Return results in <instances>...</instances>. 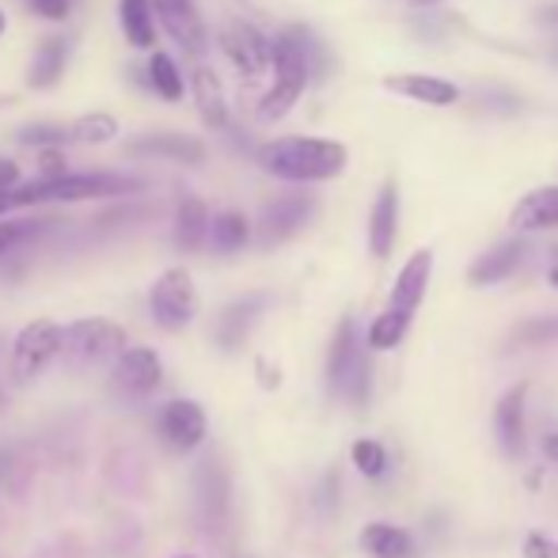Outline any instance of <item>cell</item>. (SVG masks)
I'll use <instances>...</instances> for the list:
<instances>
[{"label": "cell", "instance_id": "cell-1", "mask_svg": "<svg viewBox=\"0 0 558 558\" xmlns=\"http://www.w3.org/2000/svg\"><path fill=\"white\" fill-rule=\"evenodd\" d=\"M141 191L137 179L111 175V171H65L58 179H35V183L0 191V214L23 206H38V202H84V198H118V194Z\"/></svg>", "mask_w": 558, "mask_h": 558}, {"label": "cell", "instance_id": "cell-2", "mask_svg": "<svg viewBox=\"0 0 558 558\" xmlns=\"http://www.w3.org/2000/svg\"><path fill=\"white\" fill-rule=\"evenodd\" d=\"M263 168L289 183H319L345 168V148L327 137H281L258 153Z\"/></svg>", "mask_w": 558, "mask_h": 558}, {"label": "cell", "instance_id": "cell-3", "mask_svg": "<svg viewBox=\"0 0 558 558\" xmlns=\"http://www.w3.org/2000/svg\"><path fill=\"white\" fill-rule=\"evenodd\" d=\"M308 35L304 31H286L270 43V65H274V88L263 96L258 114L263 118H281L293 111V104L301 99L304 84H308Z\"/></svg>", "mask_w": 558, "mask_h": 558}, {"label": "cell", "instance_id": "cell-4", "mask_svg": "<svg viewBox=\"0 0 558 558\" xmlns=\"http://www.w3.org/2000/svg\"><path fill=\"white\" fill-rule=\"evenodd\" d=\"M61 357L69 365L84 368V365H104V361H118L125 353V331L111 319L96 316V319H76L73 327L61 331Z\"/></svg>", "mask_w": 558, "mask_h": 558}, {"label": "cell", "instance_id": "cell-5", "mask_svg": "<svg viewBox=\"0 0 558 558\" xmlns=\"http://www.w3.org/2000/svg\"><path fill=\"white\" fill-rule=\"evenodd\" d=\"M327 384L335 396H345L353 403H365L368 396V361L357 345L353 319H342L331 342V357H327Z\"/></svg>", "mask_w": 558, "mask_h": 558}, {"label": "cell", "instance_id": "cell-6", "mask_svg": "<svg viewBox=\"0 0 558 558\" xmlns=\"http://www.w3.org/2000/svg\"><path fill=\"white\" fill-rule=\"evenodd\" d=\"M148 308H153V319L163 327V331H183L194 316H198V289H194V278L186 270H163L160 281L148 293Z\"/></svg>", "mask_w": 558, "mask_h": 558}, {"label": "cell", "instance_id": "cell-7", "mask_svg": "<svg viewBox=\"0 0 558 558\" xmlns=\"http://www.w3.org/2000/svg\"><path fill=\"white\" fill-rule=\"evenodd\" d=\"M61 350V327L50 324V319H35L27 324L20 335H15V345H12V373L15 380H31L38 376Z\"/></svg>", "mask_w": 558, "mask_h": 558}, {"label": "cell", "instance_id": "cell-8", "mask_svg": "<svg viewBox=\"0 0 558 558\" xmlns=\"http://www.w3.org/2000/svg\"><path fill=\"white\" fill-rule=\"evenodd\" d=\"M163 380V365H160V353L145 350V345H133L125 350L122 357L114 361V391L125 399H145L160 388Z\"/></svg>", "mask_w": 558, "mask_h": 558}, {"label": "cell", "instance_id": "cell-9", "mask_svg": "<svg viewBox=\"0 0 558 558\" xmlns=\"http://www.w3.org/2000/svg\"><path fill=\"white\" fill-rule=\"evenodd\" d=\"M206 411H202L194 399H171L160 411V437L168 441L175 452H194L206 441Z\"/></svg>", "mask_w": 558, "mask_h": 558}, {"label": "cell", "instance_id": "cell-10", "mask_svg": "<svg viewBox=\"0 0 558 558\" xmlns=\"http://www.w3.org/2000/svg\"><path fill=\"white\" fill-rule=\"evenodd\" d=\"M221 50L243 76H263V69L270 65V43H266L263 31L251 27V23H240V20L228 23L221 31Z\"/></svg>", "mask_w": 558, "mask_h": 558}, {"label": "cell", "instance_id": "cell-11", "mask_svg": "<svg viewBox=\"0 0 558 558\" xmlns=\"http://www.w3.org/2000/svg\"><path fill=\"white\" fill-rule=\"evenodd\" d=\"M153 4H156V15H160L163 31H168L191 58H202L209 38H206V23H202L194 0H153Z\"/></svg>", "mask_w": 558, "mask_h": 558}, {"label": "cell", "instance_id": "cell-12", "mask_svg": "<svg viewBox=\"0 0 558 558\" xmlns=\"http://www.w3.org/2000/svg\"><path fill=\"white\" fill-rule=\"evenodd\" d=\"M130 156H160V160H175V163H202L206 160V145L191 133H171V130H160V133H141L125 145Z\"/></svg>", "mask_w": 558, "mask_h": 558}, {"label": "cell", "instance_id": "cell-13", "mask_svg": "<svg viewBox=\"0 0 558 558\" xmlns=\"http://www.w3.org/2000/svg\"><path fill=\"white\" fill-rule=\"evenodd\" d=\"M312 206H316V202H312L308 194H286V198L270 202V206L263 209V221H258V240H263L266 247L289 240V235L312 217Z\"/></svg>", "mask_w": 558, "mask_h": 558}, {"label": "cell", "instance_id": "cell-14", "mask_svg": "<svg viewBox=\"0 0 558 558\" xmlns=\"http://www.w3.org/2000/svg\"><path fill=\"white\" fill-rule=\"evenodd\" d=\"M429 270H434V251H414L407 258V266L399 270L396 278V289H391V312H403V316L414 319L418 312L422 296H426V286H429Z\"/></svg>", "mask_w": 558, "mask_h": 558}, {"label": "cell", "instance_id": "cell-15", "mask_svg": "<svg viewBox=\"0 0 558 558\" xmlns=\"http://www.w3.org/2000/svg\"><path fill=\"white\" fill-rule=\"evenodd\" d=\"M524 399H529V384H517L498 399V411H494V434L513 460L524 456Z\"/></svg>", "mask_w": 558, "mask_h": 558}, {"label": "cell", "instance_id": "cell-16", "mask_svg": "<svg viewBox=\"0 0 558 558\" xmlns=\"http://www.w3.org/2000/svg\"><path fill=\"white\" fill-rule=\"evenodd\" d=\"M396 225H399V194L396 183H384L380 194H376L373 217H368V251L376 258L391 255V247H396Z\"/></svg>", "mask_w": 558, "mask_h": 558}, {"label": "cell", "instance_id": "cell-17", "mask_svg": "<svg viewBox=\"0 0 558 558\" xmlns=\"http://www.w3.org/2000/svg\"><path fill=\"white\" fill-rule=\"evenodd\" d=\"M263 308H266V296H240V301L228 304L221 319H217V342H221V350H240L247 342L251 327L263 316Z\"/></svg>", "mask_w": 558, "mask_h": 558}, {"label": "cell", "instance_id": "cell-18", "mask_svg": "<svg viewBox=\"0 0 558 558\" xmlns=\"http://www.w3.org/2000/svg\"><path fill=\"white\" fill-rule=\"evenodd\" d=\"M384 88L399 92V96H407V99H418V104H429V107H448L460 99L456 84L441 81V76H429V73H396L384 81Z\"/></svg>", "mask_w": 558, "mask_h": 558}, {"label": "cell", "instance_id": "cell-19", "mask_svg": "<svg viewBox=\"0 0 558 558\" xmlns=\"http://www.w3.org/2000/svg\"><path fill=\"white\" fill-rule=\"evenodd\" d=\"M194 486H198V509L206 517L209 529H221L225 513H228V478L225 471L217 468V460H206L194 475Z\"/></svg>", "mask_w": 558, "mask_h": 558}, {"label": "cell", "instance_id": "cell-20", "mask_svg": "<svg viewBox=\"0 0 558 558\" xmlns=\"http://www.w3.org/2000/svg\"><path fill=\"white\" fill-rule=\"evenodd\" d=\"M558 225V186H539V191L524 194L513 209L517 232H539V228Z\"/></svg>", "mask_w": 558, "mask_h": 558}, {"label": "cell", "instance_id": "cell-21", "mask_svg": "<svg viewBox=\"0 0 558 558\" xmlns=\"http://www.w3.org/2000/svg\"><path fill=\"white\" fill-rule=\"evenodd\" d=\"M521 258H524V243L521 240L498 243V247H490L475 266H471V274H468L471 286H494V281H506L509 274L521 266Z\"/></svg>", "mask_w": 558, "mask_h": 558}, {"label": "cell", "instance_id": "cell-22", "mask_svg": "<svg viewBox=\"0 0 558 558\" xmlns=\"http://www.w3.org/2000/svg\"><path fill=\"white\" fill-rule=\"evenodd\" d=\"M191 92H194V104H198L202 122L214 125V130H225V125H228V104H225L221 81H217L214 69H206V65L194 69Z\"/></svg>", "mask_w": 558, "mask_h": 558}, {"label": "cell", "instance_id": "cell-23", "mask_svg": "<svg viewBox=\"0 0 558 558\" xmlns=\"http://www.w3.org/2000/svg\"><path fill=\"white\" fill-rule=\"evenodd\" d=\"M118 23H122V35L137 50H153L156 46L153 0H118Z\"/></svg>", "mask_w": 558, "mask_h": 558}, {"label": "cell", "instance_id": "cell-24", "mask_svg": "<svg viewBox=\"0 0 558 558\" xmlns=\"http://www.w3.org/2000/svg\"><path fill=\"white\" fill-rule=\"evenodd\" d=\"M209 235V214H206V202L186 194L175 209V243L183 251H198Z\"/></svg>", "mask_w": 558, "mask_h": 558}, {"label": "cell", "instance_id": "cell-25", "mask_svg": "<svg viewBox=\"0 0 558 558\" xmlns=\"http://www.w3.org/2000/svg\"><path fill=\"white\" fill-rule=\"evenodd\" d=\"M69 65V43L65 38H46L43 46H38L35 61H31V73L27 81L35 84V88H50V84H58V76L65 73Z\"/></svg>", "mask_w": 558, "mask_h": 558}, {"label": "cell", "instance_id": "cell-26", "mask_svg": "<svg viewBox=\"0 0 558 558\" xmlns=\"http://www.w3.org/2000/svg\"><path fill=\"white\" fill-rule=\"evenodd\" d=\"M361 547L373 558H407L411 555V536L396 524H368L361 532Z\"/></svg>", "mask_w": 558, "mask_h": 558}, {"label": "cell", "instance_id": "cell-27", "mask_svg": "<svg viewBox=\"0 0 558 558\" xmlns=\"http://www.w3.org/2000/svg\"><path fill=\"white\" fill-rule=\"evenodd\" d=\"M209 240H214V251H221V255H232V251L247 247V240H251L247 217L235 214V209L217 214L214 221H209Z\"/></svg>", "mask_w": 558, "mask_h": 558}, {"label": "cell", "instance_id": "cell-28", "mask_svg": "<svg viewBox=\"0 0 558 558\" xmlns=\"http://www.w3.org/2000/svg\"><path fill=\"white\" fill-rule=\"evenodd\" d=\"M148 88L156 92V96H163V99H183V76H179V69H175V61L168 58V53H160L156 50L153 58H148Z\"/></svg>", "mask_w": 558, "mask_h": 558}, {"label": "cell", "instance_id": "cell-29", "mask_svg": "<svg viewBox=\"0 0 558 558\" xmlns=\"http://www.w3.org/2000/svg\"><path fill=\"white\" fill-rule=\"evenodd\" d=\"M69 141H76V145H107V141L118 133V122L111 114L96 111V114H81L76 122L65 125Z\"/></svg>", "mask_w": 558, "mask_h": 558}, {"label": "cell", "instance_id": "cell-30", "mask_svg": "<svg viewBox=\"0 0 558 558\" xmlns=\"http://www.w3.org/2000/svg\"><path fill=\"white\" fill-rule=\"evenodd\" d=\"M407 327H411V316L388 308L384 316L373 319V327H368V345H373V350H396V345L403 342Z\"/></svg>", "mask_w": 558, "mask_h": 558}, {"label": "cell", "instance_id": "cell-31", "mask_svg": "<svg viewBox=\"0 0 558 558\" xmlns=\"http://www.w3.org/2000/svg\"><path fill=\"white\" fill-rule=\"evenodd\" d=\"M20 141L23 145H31V148H61L69 141V133H65V125H58V122H35V125H23L20 130Z\"/></svg>", "mask_w": 558, "mask_h": 558}, {"label": "cell", "instance_id": "cell-32", "mask_svg": "<svg viewBox=\"0 0 558 558\" xmlns=\"http://www.w3.org/2000/svg\"><path fill=\"white\" fill-rule=\"evenodd\" d=\"M46 228H50V221H4L0 225V258L20 247V243H27L31 235L46 232Z\"/></svg>", "mask_w": 558, "mask_h": 558}, {"label": "cell", "instance_id": "cell-33", "mask_svg": "<svg viewBox=\"0 0 558 558\" xmlns=\"http://www.w3.org/2000/svg\"><path fill=\"white\" fill-rule=\"evenodd\" d=\"M350 456H353V463H357L361 475H368V478H380L384 468H388V452H384V445H376V441H357Z\"/></svg>", "mask_w": 558, "mask_h": 558}, {"label": "cell", "instance_id": "cell-34", "mask_svg": "<svg viewBox=\"0 0 558 558\" xmlns=\"http://www.w3.org/2000/svg\"><path fill=\"white\" fill-rule=\"evenodd\" d=\"M27 8L43 15V20H65L73 0H27Z\"/></svg>", "mask_w": 558, "mask_h": 558}, {"label": "cell", "instance_id": "cell-35", "mask_svg": "<svg viewBox=\"0 0 558 558\" xmlns=\"http://www.w3.org/2000/svg\"><path fill=\"white\" fill-rule=\"evenodd\" d=\"M524 558H558V544L536 532V536L524 539Z\"/></svg>", "mask_w": 558, "mask_h": 558}, {"label": "cell", "instance_id": "cell-36", "mask_svg": "<svg viewBox=\"0 0 558 558\" xmlns=\"http://www.w3.org/2000/svg\"><path fill=\"white\" fill-rule=\"evenodd\" d=\"M544 448H547V456H551V460L558 463V434H555V437H547Z\"/></svg>", "mask_w": 558, "mask_h": 558}, {"label": "cell", "instance_id": "cell-37", "mask_svg": "<svg viewBox=\"0 0 558 558\" xmlns=\"http://www.w3.org/2000/svg\"><path fill=\"white\" fill-rule=\"evenodd\" d=\"M544 20H547V23H558V4L547 8V12H544Z\"/></svg>", "mask_w": 558, "mask_h": 558}, {"label": "cell", "instance_id": "cell-38", "mask_svg": "<svg viewBox=\"0 0 558 558\" xmlns=\"http://www.w3.org/2000/svg\"><path fill=\"white\" fill-rule=\"evenodd\" d=\"M4 27H8V20H4V12H0V35H4Z\"/></svg>", "mask_w": 558, "mask_h": 558}, {"label": "cell", "instance_id": "cell-39", "mask_svg": "<svg viewBox=\"0 0 558 558\" xmlns=\"http://www.w3.org/2000/svg\"><path fill=\"white\" fill-rule=\"evenodd\" d=\"M551 286L558 289V266H555V270H551Z\"/></svg>", "mask_w": 558, "mask_h": 558}]
</instances>
